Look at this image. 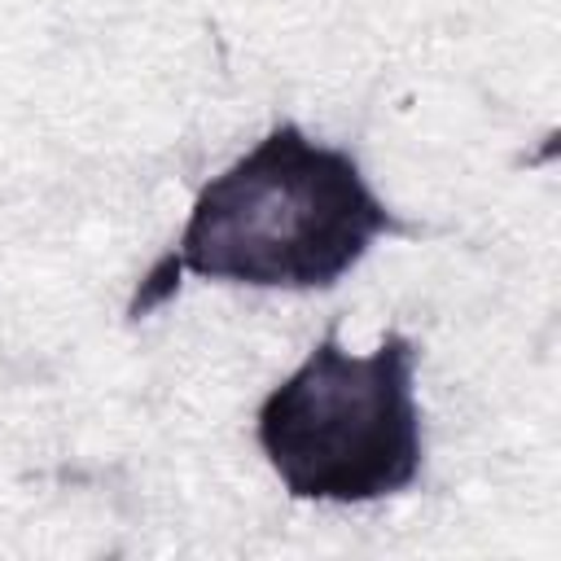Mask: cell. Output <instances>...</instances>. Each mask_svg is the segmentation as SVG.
<instances>
[{
	"label": "cell",
	"mask_w": 561,
	"mask_h": 561,
	"mask_svg": "<svg viewBox=\"0 0 561 561\" xmlns=\"http://www.w3.org/2000/svg\"><path fill=\"white\" fill-rule=\"evenodd\" d=\"M368 184L351 149L276 123L210 175L175 245L136 285L127 316L167 302L180 276L250 289H333L377 237H412Z\"/></svg>",
	"instance_id": "obj_1"
},
{
	"label": "cell",
	"mask_w": 561,
	"mask_h": 561,
	"mask_svg": "<svg viewBox=\"0 0 561 561\" xmlns=\"http://www.w3.org/2000/svg\"><path fill=\"white\" fill-rule=\"evenodd\" d=\"M416 364L408 333L390 329L373 351H351L333 324L254 412V443L280 486L307 504L408 491L425 465Z\"/></svg>",
	"instance_id": "obj_2"
}]
</instances>
